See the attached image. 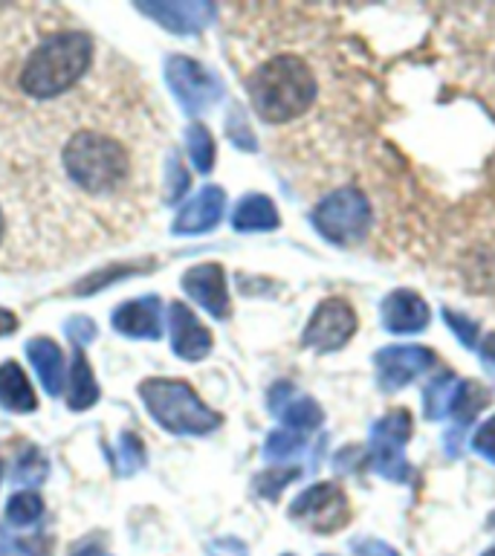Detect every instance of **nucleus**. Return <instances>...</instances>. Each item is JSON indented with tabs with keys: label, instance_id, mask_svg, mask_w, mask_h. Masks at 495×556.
I'll use <instances>...</instances> for the list:
<instances>
[{
	"label": "nucleus",
	"instance_id": "obj_1",
	"mask_svg": "<svg viewBox=\"0 0 495 556\" xmlns=\"http://www.w3.org/2000/svg\"><path fill=\"white\" fill-rule=\"evenodd\" d=\"M252 111L267 125H293L319 104V73L302 52L278 50L246 73Z\"/></svg>",
	"mask_w": 495,
	"mask_h": 556
},
{
	"label": "nucleus",
	"instance_id": "obj_2",
	"mask_svg": "<svg viewBox=\"0 0 495 556\" xmlns=\"http://www.w3.org/2000/svg\"><path fill=\"white\" fill-rule=\"evenodd\" d=\"M93 61V41L85 33H59L47 38L21 70V90L33 99H55L85 76Z\"/></svg>",
	"mask_w": 495,
	"mask_h": 556
},
{
	"label": "nucleus",
	"instance_id": "obj_3",
	"mask_svg": "<svg viewBox=\"0 0 495 556\" xmlns=\"http://www.w3.org/2000/svg\"><path fill=\"white\" fill-rule=\"evenodd\" d=\"M64 172L69 182L93 198H111L130 180V156L119 139L102 130H78L64 146Z\"/></svg>",
	"mask_w": 495,
	"mask_h": 556
},
{
	"label": "nucleus",
	"instance_id": "obj_4",
	"mask_svg": "<svg viewBox=\"0 0 495 556\" xmlns=\"http://www.w3.org/2000/svg\"><path fill=\"white\" fill-rule=\"evenodd\" d=\"M139 394L156 424L174 434H206L220 424V417L194 394L189 382L154 377L139 386Z\"/></svg>",
	"mask_w": 495,
	"mask_h": 556
},
{
	"label": "nucleus",
	"instance_id": "obj_5",
	"mask_svg": "<svg viewBox=\"0 0 495 556\" xmlns=\"http://www.w3.org/2000/svg\"><path fill=\"white\" fill-rule=\"evenodd\" d=\"M310 220L321 238H328L339 247H351V243H359L365 235L371 232V200L356 186H337L316 203Z\"/></svg>",
	"mask_w": 495,
	"mask_h": 556
},
{
	"label": "nucleus",
	"instance_id": "obj_6",
	"mask_svg": "<svg viewBox=\"0 0 495 556\" xmlns=\"http://www.w3.org/2000/svg\"><path fill=\"white\" fill-rule=\"evenodd\" d=\"M165 78H168V87L177 96V102L191 116H200L203 111H208L220 99V90H224L217 76H212L203 64L186 59V55L168 59V64H165Z\"/></svg>",
	"mask_w": 495,
	"mask_h": 556
},
{
	"label": "nucleus",
	"instance_id": "obj_7",
	"mask_svg": "<svg viewBox=\"0 0 495 556\" xmlns=\"http://www.w3.org/2000/svg\"><path fill=\"white\" fill-rule=\"evenodd\" d=\"M408 434H411V415L406 408H397V412L380 417V424L373 426L371 464L382 478H391V481H406L408 478V464L403 458Z\"/></svg>",
	"mask_w": 495,
	"mask_h": 556
},
{
	"label": "nucleus",
	"instance_id": "obj_8",
	"mask_svg": "<svg viewBox=\"0 0 495 556\" xmlns=\"http://www.w3.org/2000/svg\"><path fill=\"white\" fill-rule=\"evenodd\" d=\"M290 513H293V519L325 536V533L345 528L351 519V504L337 484H316L295 498Z\"/></svg>",
	"mask_w": 495,
	"mask_h": 556
},
{
	"label": "nucleus",
	"instance_id": "obj_9",
	"mask_svg": "<svg viewBox=\"0 0 495 556\" xmlns=\"http://www.w3.org/2000/svg\"><path fill=\"white\" fill-rule=\"evenodd\" d=\"M356 333V313L345 299H325L304 330V345L316 351H337Z\"/></svg>",
	"mask_w": 495,
	"mask_h": 556
},
{
	"label": "nucleus",
	"instance_id": "obj_10",
	"mask_svg": "<svg viewBox=\"0 0 495 556\" xmlns=\"http://www.w3.org/2000/svg\"><path fill=\"white\" fill-rule=\"evenodd\" d=\"M434 365V354L420 345H389L377 354L380 386L385 391H397L420 377L426 368Z\"/></svg>",
	"mask_w": 495,
	"mask_h": 556
},
{
	"label": "nucleus",
	"instance_id": "obj_11",
	"mask_svg": "<svg viewBox=\"0 0 495 556\" xmlns=\"http://www.w3.org/2000/svg\"><path fill=\"white\" fill-rule=\"evenodd\" d=\"M182 290L206 307L215 319L229 316V293H226V278L220 264H198L182 276Z\"/></svg>",
	"mask_w": 495,
	"mask_h": 556
},
{
	"label": "nucleus",
	"instance_id": "obj_12",
	"mask_svg": "<svg viewBox=\"0 0 495 556\" xmlns=\"http://www.w3.org/2000/svg\"><path fill=\"white\" fill-rule=\"evenodd\" d=\"M226 194L217 186H206L200 189L194 198L180 208V215L174 217L172 232L174 235H203L208 229H215L217 220L224 217Z\"/></svg>",
	"mask_w": 495,
	"mask_h": 556
},
{
	"label": "nucleus",
	"instance_id": "obj_13",
	"mask_svg": "<svg viewBox=\"0 0 495 556\" xmlns=\"http://www.w3.org/2000/svg\"><path fill=\"white\" fill-rule=\"evenodd\" d=\"M168 325H172L174 354L189 363H198L212 351V333H208L194 313L182 302H174L168 311Z\"/></svg>",
	"mask_w": 495,
	"mask_h": 556
},
{
	"label": "nucleus",
	"instance_id": "obj_14",
	"mask_svg": "<svg viewBox=\"0 0 495 556\" xmlns=\"http://www.w3.org/2000/svg\"><path fill=\"white\" fill-rule=\"evenodd\" d=\"M113 328L134 339H160L163 337V304L156 295L125 302L113 313Z\"/></svg>",
	"mask_w": 495,
	"mask_h": 556
},
{
	"label": "nucleus",
	"instance_id": "obj_15",
	"mask_svg": "<svg viewBox=\"0 0 495 556\" xmlns=\"http://www.w3.org/2000/svg\"><path fill=\"white\" fill-rule=\"evenodd\" d=\"M137 9L142 15L154 17L160 26L180 35L200 33L215 17L212 3H191V0H186V3H180V0L177 3H139Z\"/></svg>",
	"mask_w": 495,
	"mask_h": 556
},
{
	"label": "nucleus",
	"instance_id": "obj_16",
	"mask_svg": "<svg viewBox=\"0 0 495 556\" xmlns=\"http://www.w3.org/2000/svg\"><path fill=\"white\" fill-rule=\"evenodd\" d=\"M382 325L391 333H417L429 325V307L415 290H394L382 302Z\"/></svg>",
	"mask_w": 495,
	"mask_h": 556
},
{
	"label": "nucleus",
	"instance_id": "obj_17",
	"mask_svg": "<svg viewBox=\"0 0 495 556\" xmlns=\"http://www.w3.org/2000/svg\"><path fill=\"white\" fill-rule=\"evenodd\" d=\"M26 356L29 363L35 365V371L41 377L43 391L47 394H61L64 389V356H61V348L52 342V339H29L26 342Z\"/></svg>",
	"mask_w": 495,
	"mask_h": 556
},
{
	"label": "nucleus",
	"instance_id": "obj_18",
	"mask_svg": "<svg viewBox=\"0 0 495 556\" xmlns=\"http://www.w3.org/2000/svg\"><path fill=\"white\" fill-rule=\"evenodd\" d=\"M0 406L9 412H33L38 406L35 391L21 371V365L3 363L0 365Z\"/></svg>",
	"mask_w": 495,
	"mask_h": 556
},
{
	"label": "nucleus",
	"instance_id": "obj_19",
	"mask_svg": "<svg viewBox=\"0 0 495 556\" xmlns=\"http://www.w3.org/2000/svg\"><path fill=\"white\" fill-rule=\"evenodd\" d=\"M232 226L238 232H267L278 226V212L272 200L264 194H250L238 203L232 215Z\"/></svg>",
	"mask_w": 495,
	"mask_h": 556
},
{
	"label": "nucleus",
	"instance_id": "obj_20",
	"mask_svg": "<svg viewBox=\"0 0 495 556\" xmlns=\"http://www.w3.org/2000/svg\"><path fill=\"white\" fill-rule=\"evenodd\" d=\"M99 400V386H96L93 368L85 359L81 351L73 354V368H69V386H67V406L73 412H85Z\"/></svg>",
	"mask_w": 495,
	"mask_h": 556
},
{
	"label": "nucleus",
	"instance_id": "obj_21",
	"mask_svg": "<svg viewBox=\"0 0 495 556\" xmlns=\"http://www.w3.org/2000/svg\"><path fill=\"white\" fill-rule=\"evenodd\" d=\"M490 389H484L481 382H458L455 386V394H452V403H449V415L458 420V424H469V420H475V415L481 408L490 406Z\"/></svg>",
	"mask_w": 495,
	"mask_h": 556
},
{
	"label": "nucleus",
	"instance_id": "obj_22",
	"mask_svg": "<svg viewBox=\"0 0 495 556\" xmlns=\"http://www.w3.org/2000/svg\"><path fill=\"white\" fill-rule=\"evenodd\" d=\"M455 374L452 371H443L437 374L432 382H429V389L423 394V408H426V417L429 420H441L443 415H449V403H452V394H455Z\"/></svg>",
	"mask_w": 495,
	"mask_h": 556
},
{
	"label": "nucleus",
	"instance_id": "obj_23",
	"mask_svg": "<svg viewBox=\"0 0 495 556\" xmlns=\"http://www.w3.org/2000/svg\"><path fill=\"white\" fill-rule=\"evenodd\" d=\"M41 513L43 502L35 490H21V493L12 495L7 504V519L9 525H15V528H29V525H35V521L41 519Z\"/></svg>",
	"mask_w": 495,
	"mask_h": 556
},
{
	"label": "nucleus",
	"instance_id": "obj_24",
	"mask_svg": "<svg viewBox=\"0 0 495 556\" xmlns=\"http://www.w3.org/2000/svg\"><path fill=\"white\" fill-rule=\"evenodd\" d=\"M186 139H189V154H191V163L198 172H212V165H215V139L208 134L203 125H191L186 130Z\"/></svg>",
	"mask_w": 495,
	"mask_h": 556
},
{
	"label": "nucleus",
	"instance_id": "obj_25",
	"mask_svg": "<svg viewBox=\"0 0 495 556\" xmlns=\"http://www.w3.org/2000/svg\"><path fill=\"white\" fill-rule=\"evenodd\" d=\"M281 420L290 429H316L321 424V408L310 397H293L281 408Z\"/></svg>",
	"mask_w": 495,
	"mask_h": 556
},
{
	"label": "nucleus",
	"instance_id": "obj_26",
	"mask_svg": "<svg viewBox=\"0 0 495 556\" xmlns=\"http://www.w3.org/2000/svg\"><path fill=\"white\" fill-rule=\"evenodd\" d=\"M304 450V438L295 432H272L267 438L264 455L267 460H290Z\"/></svg>",
	"mask_w": 495,
	"mask_h": 556
},
{
	"label": "nucleus",
	"instance_id": "obj_27",
	"mask_svg": "<svg viewBox=\"0 0 495 556\" xmlns=\"http://www.w3.org/2000/svg\"><path fill=\"white\" fill-rule=\"evenodd\" d=\"M142 464H145V450H142V443H139L137 434H122L119 450H116V469H119L122 476H130V472H137Z\"/></svg>",
	"mask_w": 495,
	"mask_h": 556
},
{
	"label": "nucleus",
	"instance_id": "obj_28",
	"mask_svg": "<svg viewBox=\"0 0 495 556\" xmlns=\"http://www.w3.org/2000/svg\"><path fill=\"white\" fill-rule=\"evenodd\" d=\"M47 476V460L41 458V452L38 450H26V455L17 460L15 467V484H24V486H33L38 481H43Z\"/></svg>",
	"mask_w": 495,
	"mask_h": 556
},
{
	"label": "nucleus",
	"instance_id": "obj_29",
	"mask_svg": "<svg viewBox=\"0 0 495 556\" xmlns=\"http://www.w3.org/2000/svg\"><path fill=\"white\" fill-rule=\"evenodd\" d=\"M295 476H299V469H267V472H264V476H261L255 484H258L261 495L276 498V495L281 493V490H284V486L290 484Z\"/></svg>",
	"mask_w": 495,
	"mask_h": 556
},
{
	"label": "nucleus",
	"instance_id": "obj_30",
	"mask_svg": "<svg viewBox=\"0 0 495 556\" xmlns=\"http://www.w3.org/2000/svg\"><path fill=\"white\" fill-rule=\"evenodd\" d=\"M137 264H128V267H111V269H102V273H96L90 276L87 281L76 287V293H96V290H102L104 285H111V281H119V278L130 276V273H137Z\"/></svg>",
	"mask_w": 495,
	"mask_h": 556
},
{
	"label": "nucleus",
	"instance_id": "obj_31",
	"mask_svg": "<svg viewBox=\"0 0 495 556\" xmlns=\"http://www.w3.org/2000/svg\"><path fill=\"white\" fill-rule=\"evenodd\" d=\"M189 191V172L182 168L180 160H177V154L168 156V203H177V200L182 198Z\"/></svg>",
	"mask_w": 495,
	"mask_h": 556
},
{
	"label": "nucleus",
	"instance_id": "obj_32",
	"mask_svg": "<svg viewBox=\"0 0 495 556\" xmlns=\"http://www.w3.org/2000/svg\"><path fill=\"white\" fill-rule=\"evenodd\" d=\"M226 134H229V139H232L234 146L243 148V151H255V137H252L250 125H246V119H243V113L232 111V116H229V122H226Z\"/></svg>",
	"mask_w": 495,
	"mask_h": 556
},
{
	"label": "nucleus",
	"instance_id": "obj_33",
	"mask_svg": "<svg viewBox=\"0 0 495 556\" xmlns=\"http://www.w3.org/2000/svg\"><path fill=\"white\" fill-rule=\"evenodd\" d=\"M443 319H446V325H449V328L458 333L464 345H467V348L475 345L478 328L467 319V316H460V313H455V311H443Z\"/></svg>",
	"mask_w": 495,
	"mask_h": 556
},
{
	"label": "nucleus",
	"instance_id": "obj_34",
	"mask_svg": "<svg viewBox=\"0 0 495 556\" xmlns=\"http://www.w3.org/2000/svg\"><path fill=\"white\" fill-rule=\"evenodd\" d=\"M67 337L76 342V345H87V342H93L96 339V325L93 319H87V316H73L67 321Z\"/></svg>",
	"mask_w": 495,
	"mask_h": 556
},
{
	"label": "nucleus",
	"instance_id": "obj_35",
	"mask_svg": "<svg viewBox=\"0 0 495 556\" xmlns=\"http://www.w3.org/2000/svg\"><path fill=\"white\" fill-rule=\"evenodd\" d=\"M472 446H475L484 458H490L495 464V415L478 429L475 438H472Z\"/></svg>",
	"mask_w": 495,
	"mask_h": 556
},
{
	"label": "nucleus",
	"instance_id": "obj_36",
	"mask_svg": "<svg viewBox=\"0 0 495 556\" xmlns=\"http://www.w3.org/2000/svg\"><path fill=\"white\" fill-rule=\"evenodd\" d=\"M0 556H38V551L29 542H21V539L9 536L7 530H0Z\"/></svg>",
	"mask_w": 495,
	"mask_h": 556
},
{
	"label": "nucleus",
	"instance_id": "obj_37",
	"mask_svg": "<svg viewBox=\"0 0 495 556\" xmlns=\"http://www.w3.org/2000/svg\"><path fill=\"white\" fill-rule=\"evenodd\" d=\"M356 556H397V551L377 539H365V542H356Z\"/></svg>",
	"mask_w": 495,
	"mask_h": 556
},
{
	"label": "nucleus",
	"instance_id": "obj_38",
	"mask_svg": "<svg viewBox=\"0 0 495 556\" xmlns=\"http://www.w3.org/2000/svg\"><path fill=\"white\" fill-rule=\"evenodd\" d=\"M17 328V319H15V313H9L0 307V337H9L12 330Z\"/></svg>",
	"mask_w": 495,
	"mask_h": 556
},
{
	"label": "nucleus",
	"instance_id": "obj_39",
	"mask_svg": "<svg viewBox=\"0 0 495 556\" xmlns=\"http://www.w3.org/2000/svg\"><path fill=\"white\" fill-rule=\"evenodd\" d=\"M481 356H484V363L490 365L495 371V333H490V337L484 339V348H481Z\"/></svg>",
	"mask_w": 495,
	"mask_h": 556
},
{
	"label": "nucleus",
	"instance_id": "obj_40",
	"mask_svg": "<svg viewBox=\"0 0 495 556\" xmlns=\"http://www.w3.org/2000/svg\"><path fill=\"white\" fill-rule=\"evenodd\" d=\"M76 556H111V554H104V551H99V547H85V551H78Z\"/></svg>",
	"mask_w": 495,
	"mask_h": 556
},
{
	"label": "nucleus",
	"instance_id": "obj_41",
	"mask_svg": "<svg viewBox=\"0 0 495 556\" xmlns=\"http://www.w3.org/2000/svg\"><path fill=\"white\" fill-rule=\"evenodd\" d=\"M0 238H3V215H0Z\"/></svg>",
	"mask_w": 495,
	"mask_h": 556
},
{
	"label": "nucleus",
	"instance_id": "obj_42",
	"mask_svg": "<svg viewBox=\"0 0 495 556\" xmlns=\"http://www.w3.org/2000/svg\"><path fill=\"white\" fill-rule=\"evenodd\" d=\"M484 556H495V551H486V554Z\"/></svg>",
	"mask_w": 495,
	"mask_h": 556
}]
</instances>
